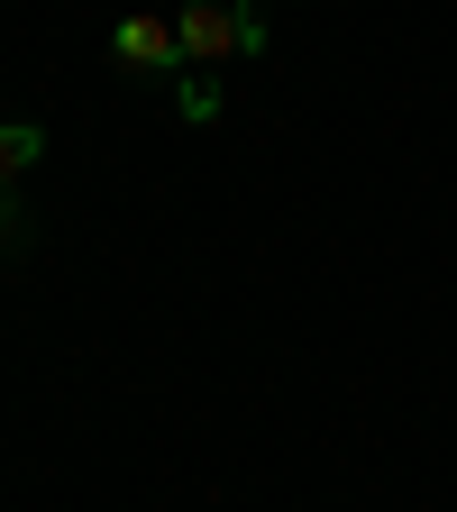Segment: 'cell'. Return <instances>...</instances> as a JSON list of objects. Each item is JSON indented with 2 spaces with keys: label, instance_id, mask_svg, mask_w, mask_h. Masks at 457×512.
Instances as JSON below:
<instances>
[{
  "label": "cell",
  "instance_id": "cell-1",
  "mask_svg": "<svg viewBox=\"0 0 457 512\" xmlns=\"http://www.w3.org/2000/svg\"><path fill=\"white\" fill-rule=\"evenodd\" d=\"M110 55H119V64H138V74H174V64H183V37H174L165 19L138 10V19H119V28H110Z\"/></svg>",
  "mask_w": 457,
  "mask_h": 512
},
{
  "label": "cell",
  "instance_id": "cell-2",
  "mask_svg": "<svg viewBox=\"0 0 457 512\" xmlns=\"http://www.w3.org/2000/svg\"><path fill=\"white\" fill-rule=\"evenodd\" d=\"M37 156H46V128H37V119H0V192H10Z\"/></svg>",
  "mask_w": 457,
  "mask_h": 512
},
{
  "label": "cell",
  "instance_id": "cell-3",
  "mask_svg": "<svg viewBox=\"0 0 457 512\" xmlns=\"http://www.w3.org/2000/svg\"><path fill=\"white\" fill-rule=\"evenodd\" d=\"M211 110H220V83L192 74V83H183V119H211Z\"/></svg>",
  "mask_w": 457,
  "mask_h": 512
}]
</instances>
